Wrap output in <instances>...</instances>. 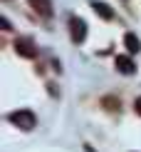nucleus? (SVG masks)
Listing matches in <instances>:
<instances>
[{"label": "nucleus", "mask_w": 141, "mask_h": 152, "mask_svg": "<svg viewBox=\"0 0 141 152\" xmlns=\"http://www.w3.org/2000/svg\"><path fill=\"white\" fill-rule=\"evenodd\" d=\"M117 70L124 72V75H134V70H136V65H134L131 58H126V55H119L117 58Z\"/></svg>", "instance_id": "nucleus-4"}, {"label": "nucleus", "mask_w": 141, "mask_h": 152, "mask_svg": "<svg viewBox=\"0 0 141 152\" xmlns=\"http://www.w3.org/2000/svg\"><path fill=\"white\" fill-rule=\"evenodd\" d=\"M69 35H72V42H82L87 37V23L79 18H72L69 20Z\"/></svg>", "instance_id": "nucleus-2"}, {"label": "nucleus", "mask_w": 141, "mask_h": 152, "mask_svg": "<svg viewBox=\"0 0 141 152\" xmlns=\"http://www.w3.org/2000/svg\"><path fill=\"white\" fill-rule=\"evenodd\" d=\"M134 110H136L139 115H141V97H136V102H134Z\"/></svg>", "instance_id": "nucleus-9"}, {"label": "nucleus", "mask_w": 141, "mask_h": 152, "mask_svg": "<svg viewBox=\"0 0 141 152\" xmlns=\"http://www.w3.org/2000/svg\"><path fill=\"white\" fill-rule=\"evenodd\" d=\"M15 50H17V55H22V58H35L37 55V48H35V42L30 40V37H17L15 40Z\"/></svg>", "instance_id": "nucleus-3"}, {"label": "nucleus", "mask_w": 141, "mask_h": 152, "mask_svg": "<svg viewBox=\"0 0 141 152\" xmlns=\"http://www.w3.org/2000/svg\"><path fill=\"white\" fill-rule=\"evenodd\" d=\"M30 5H32V10L40 12L42 18H50V15H52V3H50V0H30Z\"/></svg>", "instance_id": "nucleus-5"}, {"label": "nucleus", "mask_w": 141, "mask_h": 152, "mask_svg": "<svg viewBox=\"0 0 141 152\" xmlns=\"http://www.w3.org/2000/svg\"><path fill=\"white\" fill-rule=\"evenodd\" d=\"M124 45H126V50L134 55V53H139V50H141V40H139L134 33H126V35H124Z\"/></svg>", "instance_id": "nucleus-7"}, {"label": "nucleus", "mask_w": 141, "mask_h": 152, "mask_svg": "<svg viewBox=\"0 0 141 152\" xmlns=\"http://www.w3.org/2000/svg\"><path fill=\"white\" fill-rule=\"evenodd\" d=\"M92 8H94V12H97L99 18H104V20H112V18H114L112 8H109L106 3H99V0H94V3H92Z\"/></svg>", "instance_id": "nucleus-6"}, {"label": "nucleus", "mask_w": 141, "mask_h": 152, "mask_svg": "<svg viewBox=\"0 0 141 152\" xmlns=\"http://www.w3.org/2000/svg\"><path fill=\"white\" fill-rule=\"evenodd\" d=\"M0 25H3V30H10V23H8V18H0Z\"/></svg>", "instance_id": "nucleus-8"}, {"label": "nucleus", "mask_w": 141, "mask_h": 152, "mask_svg": "<svg viewBox=\"0 0 141 152\" xmlns=\"http://www.w3.org/2000/svg\"><path fill=\"white\" fill-rule=\"evenodd\" d=\"M10 122L15 125V127H20V130H32L37 125V120H35V115L30 110H15L10 115Z\"/></svg>", "instance_id": "nucleus-1"}]
</instances>
